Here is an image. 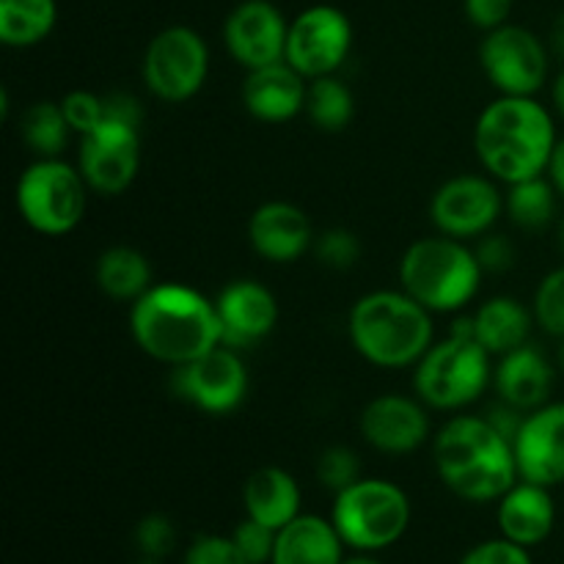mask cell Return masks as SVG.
Here are the masks:
<instances>
[{
	"mask_svg": "<svg viewBox=\"0 0 564 564\" xmlns=\"http://www.w3.org/2000/svg\"><path fill=\"white\" fill-rule=\"evenodd\" d=\"M130 330L149 358L182 367L220 345L215 301L185 284H154L132 303Z\"/></svg>",
	"mask_w": 564,
	"mask_h": 564,
	"instance_id": "obj_1",
	"label": "cell"
},
{
	"mask_svg": "<svg viewBox=\"0 0 564 564\" xmlns=\"http://www.w3.org/2000/svg\"><path fill=\"white\" fill-rule=\"evenodd\" d=\"M556 143L554 116L534 97L501 94L479 113L474 127L479 163L507 185L549 174Z\"/></svg>",
	"mask_w": 564,
	"mask_h": 564,
	"instance_id": "obj_2",
	"label": "cell"
},
{
	"mask_svg": "<svg viewBox=\"0 0 564 564\" xmlns=\"http://www.w3.org/2000/svg\"><path fill=\"white\" fill-rule=\"evenodd\" d=\"M433 455L446 488L474 505L499 501L521 479L512 441L488 416L449 419L435 435Z\"/></svg>",
	"mask_w": 564,
	"mask_h": 564,
	"instance_id": "obj_3",
	"label": "cell"
},
{
	"mask_svg": "<svg viewBox=\"0 0 564 564\" xmlns=\"http://www.w3.org/2000/svg\"><path fill=\"white\" fill-rule=\"evenodd\" d=\"M350 339L375 367H416L435 345L433 312L405 290L369 292L358 297L350 312Z\"/></svg>",
	"mask_w": 564,
	"mask_h": 564,
	"instance_id": "obj_4",
	"label": "cell"
},
{
	"mask_svg": "<svg viewBox=\"0 0 564 564\" xmlns=\"http://www.w3.org/2000/svg\"><path fill=\"white\" fill-rule=\"evenodd\" d=\"M482 264L457 237H424L408 246L400 262L402 290L433 314H449L477 297Z\"/></svg>",
	"mask_w": 564,
	"mask_h": 564,
	"instance_id": "obj_5",
	"label": "cell"
},
{
	"mask_svg": "<svg viewBox=\"0 0 564 564\" xmlns=\"http://www.w3.org/2000/svg\"><path fill=\"white\" fill-rule=\"evenodd\" d=\"M494 378L490 352L474 336L471 319H463L449 336L435 341L416 364L413 389L419 400L435 411H460L479 400Z\"/></svg>",
	"mask_w": 564,
	"mask_h": 564,
	"instance_id": "obj_6",
	"label": "cell"
},
{
	"mask_svg": "<svg viewBox=\"0 0 564 564\" xmlns=\"http://www.w3.org/2000/svg\"><path fill=\"white\" fill-rule=\"evenodd\" d=\"M336 532L347 549L358 554H378L400 543L411 527V499L389 479L361 477L339 490L330 510Z\"/></svg>",
	"mask_w": 564,
	"mask_h": 564,
	"instance_id": "obj_7",
	"label": "cell"
},
{
	"mask_svg": "<svg viewBox=\"0 0 564 564\" xmlns=\"http://www.w3.org/2000/svg\"><path fill=\"white\" fill-rule=\"evenodd\" d=\"M88 191L91 187L77 165L61 158H39L17 182V209L39 235H69L86 215Z\"/></svg>",
	"mask_w": 564,
	"mask_h": 564,
	"instance_id": "obj_8",
	"label": "cell"
},
{
	"mask_svg": "<svg viewBox=\"0 0 564 564\" xmlns=\"http://www.w3.org/2000/svg\"><path fill=\"white\" fill-rule=\"evenodd\" d=\"M143 83L163 102H187L202 91L209 72V50L202 33L171 25L149 42L143 53Z\"/></svg>",
	"mask_w": 564,
	"mask_h": 564,
	"instance_id": "obj_9",
	"label": "cell"
},
{
	"mask_svg": "<svg viewBox=\"0 0 564 564\" xmlns=\"http://www.w3.org/2000/svg\"><path fill=\"white\" fill-rule=\"evenodd\" d=\"M479 64L507 97H534L549 80V47L538 33L510 22L488 31L479 47Z\"/></svg>",
	"mask_w": 564,
	"mask_h": 564,
	"instance_id": "obj_10",
	"label": "cell"
},
{
	"mask_svg": "<svg viewBox=\"0 0 564 564\" xmlns=\"http://www.w3.org/2000/svg\"><path fill=\"white\" fill-rule=\"evenodd\" d=\"M352 50V25L336 6H312L290 22L286 64L306 80L336 75Z\"/></svg>",
	"mask_w": 564,
	"mask_h": 564,
	"instance_id": "obj_11",
	"label": "cell"
},
{
	"mask_svg": "<svg viewBox=\"0 0 564 564\" xmlns=\"http://www.w3.org/2000/svg\"><path fill=\"white\" fill-rule=\"evenodd\" d=\"M77 169L94 193L119 196L135 182L141 169V138L138 124L105 119L91 132L80 135Z\"/></svg>",
	"mask_w": 564,
	"mask_h": 564,
	"instance_id": "obj_12",
	"label": "cell"
},
{
	"mask_svg": "<svg viewBox=\"0 0 564 564\" xmlns=\"http://www.w3.org/2000/svg\"><path fill=\"white\" fill-rule=\"evenodd\" d=\"M171 386H174L176 397L196 405L198 411L226 416L246 400L248 369L242 364L240 350L218 345L196 361L176 367Z\"/></svg>",
	"mask_w": 564,
	"mask_h": 564,
	"instance_id": "obj_13",
	"label": "cell"
},
{
	"mask_svg": "<svg viewBox=\"0 0 564 564\" xmlns=\"http://www.w3.org/2000/svg\"><path fill=\"white\" fill-rule=\"evenodd\" d=\"M505 209V196L488 176L460 174L446 180L430 202L435 229L457 240H474L494 229Z\"/></svg>",
	"mask_w": 564,
	"mask_h": 564,
	"instance_id": "obj_14",
	"label": "cell"
},
{
	"mask_svg": "<svg viewBox=\"0 0 564 564\" xmlns=\"http://www.w3.org/2000/svg\"><path fill=\"white\" fill-rule=\"evenodd\" d=\"M290 22L270 0H242L224 25L226 50L248 72L286 61Z\"/></svg>",
	"mask_w": 564,
	"mask_h": 564,
	"instance_id": "obj_15",
	"label": "cell"
},
{
	"mask_svg": "<svg viewBox=\"0 0 564 564\" xmlns=\"http://www.w3.org/2000/svg\"><path fill=\"white\" fill-rule=\"evenodd\" d=\"M220 317V345L231 350H248L273 334L279 323V303L264 284L253 279H237L215 297Z\"/></svg>",
	"mask_w": 564,
	"mask_h": 564,
	"instance_id": "obj_16",
	"label": "cell"
},
{
	"mask_svg": "<svg viewBox=\"0 0 564 564\" xmlns=\"http://www.w3.org/2000/svg\"><path fill=\"white\" fill-rule=\"evenodd\" d=\"M518 474L527 482L556 488L564 482V402H545L527 413L516 441Z\"/></svg>",
	"mask_w": 564,
	"mask_h": 564,
	"instance_id": "obj_17",
	"label": "cell"
},
{
	"mask_svg": "<svg viewBox=\"0 0 564 564\" xmlns=\"http://www.w3.org/2000/svg\"><path fill=\"white\" fill-rule=\"evenodd\" d=\"M361 435L383 455H411L430 435L424 402L402 394L375 397L361 411Z\"/></svg>",
	"mask_w": 564,
	"mask_h": 564,
	"instance_id": "obj_18",
	"label": "cell"
},
{
	"mask_svg": "<svg viewBox=\"0 0 564 564\" xmlns=\"http://www.w3.org/2000/svg\"><path fill=\"white\" fill-rule=\"evenodd\" d=\"M248 240L268 262L290 264L314 246V229L308 215L295 204L268 202L253 209L248 220Z\"/></svg>",
	"mask_w": 564,
	"mask_h": 564,
	"instance_id": "obj_19",
	"label": "cell"
},
{
	"mask_svg": "<svg viewBox=\"0 0 564 564\" xmlns=\"http://www.w3.org/2000/svg\"><path fill=\"white\" fill-rule=\"evenodd\" d=\"M306 77L286 61L251 69L246 75V83H242V105H246V110L253 119L270 121V124L295 119L301 110H306Z\"/></svg>",
	"mask_w": 564,
	"mask_h": 564,
	"instance_id": "obj_20",
	"label": "cell"
},
{
	"mask_svg": "<svg viewBox=\"0 0 564 564\" xmlns=\"http://www.w3.org/2000/svg\"><path fill=\"white\" fill-rule=\"evenodd\" d=\"M496 523L501 538L534 549L545 543L556 527V505L551 488L518 479L499 501H496Z\"/></svg>",
	"mask_w": 564,
	"mask_h": 564,
	"instance_id": "obj_21",
	"label": "cell"
},
{
	"mask_svg": "<svg viewBox=\"0 0 564 564\" xmlns=\"http://www.w3.org/2000/svg\"><path fill=\"white\" fill-rule=\"evenodd\" d=\"M494 383L501 402L523 413H532L549 402L554 369L538 347L523 345L499 356V367L494 369Z\"/></svg>",
	"mask_w": 564,
	"mask_h": 564,
	"instance_id": "obj_22",
	"label": "cell"
},
{
	"mask_svg": "<svg viewBox=\"0 0 564 564\" xmlns=\"http://www.w3.org/2000/svg\"><path fill=\"white\" fill-rule=\"evenodd\" d=\"M345 549V540L339 538L330 518L301 512L295 521L279 529L270 564H341Z\"/></svg>",
	"mask_w": 564,
	"mask_h": 564,
	"instance_id": "obj_23",
	"label": "cell"
},
{
	"mask_svg": "<svg viewBox=\"0 0 564 564\" xmlns=\"http://www.w3.org/2000/svg\"><path fill=\"white\" fill-rule=\"evenodd\" d=\"M246 516L270 529H284L301 516V488L295 477L279 466L257 468L242 488Z\"/></svg>",
	"mask_w": 564,
	"mask_h": 564,
	"instance_id": "obj_24",
	"label": "cell"
},
{
	"mask_svg": "<svg viewBox=\"0 0 564 564\" xmlns=\"http://www.w3.org/2000/svg\"><path fill=\"white\" fill-rule=\"evenodd\" d=\"M532 323L534 312H529L521 301L507 295L485 301L471 317L474 336L482 341L490 356H505V352L529 345Z\"/></svg>",
	"mask_w": 564,
	"mask_h": 564,
	"instance_id": "obj_25",
	"label": "cell"
},
{
	"mask_svg": "<svg viewBox=\"0 0 564 564\" xmlns=\"http://www.w3.org/2000/svg\"><path fill=\"white\" fill-rule=\"evenodd\" d=\"M97 284L113 301H132L152 290V264L138 248L113 246L99 253Z\"/></svg>",
	"mask_w": 564,
	"mask_h": 564,
	"instance_id": "obj_26",
	"label": "cell"
},
{
	"mask_svg": "<svg viewBox=\"0 0 564 564\" xmlns=\"http://www.w3.org/2000/svg\"><path fill=\"white\" fill-rule=\"evenodd\" d=\"M55 20V0H0V42L6 47H33L53 33Z\"/></svg>",
	"mask_w": 564,
	"mask_h": 564,
	"instance_id": "obj_27",
	"label": "cell"
},
{
	"mask_svg": "<svg viewBox=\"0 0 564 564\" xmlns=\"http://www.w3.org/2000/svg\"><path fill=\"white\" fill-rule=\"evenodd\" d=\"M556 198H560V191L554 187L551 176H532V180L510 185L505 209L516 226L527 231H540L554 220Z\"/></svg>",
	"mask_w": 564,
	"mask_h": 564,
	"instance_id": "obj_28",
	"label": "cell"
},
{
	"mask_svg": "<svg viewBox=\"0 0 564 564\" xmlns=\"http://www.w3.org/2000/svg\"><path fill=\"white\" fill-rule=\"evenodd\" d=\"M306 113L319 130L341 132L356 116V97L339 77H317L308 80Z\"/></svg>",
	"mask_w": 564,
	"mask_h": 564,
	"instance_id": "obj_29",
	"label": "cell"
},
{
	"mask_svg": "<svg viewBox=\"0 0 564 564\" xmlns=\"http://www.w3.org/2000/svg\"><path fill=\"white\" fill-rule=\"evenodd\" d=\"M22 141L39 154V158H61L69 143V121H66L61 102H36L22 113Z\"/></svg>",
	"mask_w": 564,
	"mask_h": 564,
	"instance_id": "obj_30",
	"label": "cell"
},
{
	"mask_svg": "<svg viewBox=\"0 0 564 564\" xmlns=\"http://www.w3.org/2000/svg\"><path fill=\"white\" fill-rule=\"evenodd\" d=\"M534 319L549 330L551 336L564 339V264L551 270L543 281H540L538 292H534Z\"/></svg>",
	"mask_w": 564,
	"mask_h": 564,
	"instance_id": "obj_31",
	"label": "cell"
},
{
	"mask_svg": "<svg viewBox=\"0 0 564 564\" xmlns=\"http://www.w3.org/2000/svg\"><path fill=\"white\" fill-rule=\"evenodd\" d=\"M317 479L323 482V488L339 494L361 479V460L347 446H328L317 460Z\"/></svg>",
	"mask_w": 564,
	"mask_h": 564,
	"instance_id": "obj_32",
	"label": "cell"
},
{
	"mask_svg": "<svg viewBox=\"0 0 564 564\" xmlns=\"http://www.w3.org/2000/svg\"><path fill=\"white\" fill-rule=\"evenodd\" d=\"M132 538H135L141 556H147V560L163 562L176 549L174 521L169 516H160V512H149L147 518H141Z\"/></svg>",
	"mask_w": 564,
	"mask_h": 564,
	"instance_id": "obj_33",
	"label": "cell"
},
{
	"mask_svg": "<svg viewBox=\"0 0 564 564\" xmlns=\"http://www.w3.org/2000/svg\"><path fill=\"white\" fill-rule=\"evenodd\" d=\"M231 543L237 545L240 556L248 564H270L273 562V551H275V538L279 532L264 523L253 521V518L246 516V521H240L235 527V532L229 534Z\"/></svg>",
	"mask_w": 564,
	"mask_h": 564,
	"instance_id": "obj_34",
	"label": "cell"
},
{
	"mask_svg": "<svg viewBox=\"0 0 564 564\" xmlns=\"http://www.w3.org/2000/svg\"><path fill=\"white\" fill-rule=\"evenodd\" d=\"M317 259L330 270H350L361 259V240L347 229H328L314 240Z\"/></svg>",
	"mask_w": 564,
	"mask_h": 564,
	"instance_id": "obj_35",
	"label": "cell"
},
{
	"mask_svg": "<svg viewBox=\"0 0 564 564\" xmlns=\"http://www.w3.org/2000/svg\"><path fill=\"white\" fill-rule=\"evenodd\" d=\"M61 108H64V116L66 121H69L72 132H77V135H86V132H91L94 127H99L108 119L105 97L83 91V88L66 94V97L61 99Z\"/></svg>",
	"mask_w": 564,
	"mask_h": 564,
	"instance_id": "obj_36",
	"label": "cell"
},
{
	"mask_svg": "<svg viewBox=\"0 0 564 564\" xmlns=\"http://www.w3.org/2000/svg\"><path fill=\"white\" fill-rule=\"evenodd\" d=\"M182 564H248L231 543V538L224 534H198L185 551Z\"/></svg>",
	"mask_w": 564,
	"mask_h": 564,
	"instance_id": "obj_37",
	"label": "cell"
},
{
	"mask_svg": "<svg viewBox=\"0 0 564 564\" xmlns=\"http://www.w3.org/2000/svg\"><path fill=\"white\" fill-rule=\"evenodd\" d=\"M460 564H534L529 556V549L512 543L507 538L485 540V543L474 545L471 551H466Z\"/></svg>",
	"mask_w": 564,
	"mask_h": 564,
	"instance_id": "obj_38",
	"label": "cell"
},
{
	"mask_svg": "<svg viewBox=\"0 0 564 564\" xmlns=\"http://www.w3.org/2000/svg\"><path fill=\"white\" fill-rule=\"evenodd\" d=\"M474 253H477L485 273H505V270H510L516 264V246L505 235H490V231L482 235L477 248H474Z\"/></svg>",
	"mask_w": 564,
	"mask_h": 564,
	"instance_id": "obj_39",
	"label": "cell"
},
{
	"mask_svg": "<svg viewBox=\"0 0 564 564\" xmlns=\"http://www.w3.org/2000/svg\"><path fill=\"white\" fill-rule=\"evenodd\" d=\"M466 17L482 31H496L507 25L512 11V0H463Z\"/></svg>",
	"mask_w": 564,
	"mask_h": 564,
	"instance_id": "obj_40",
	"label": "cell"
},
{
	"mask_svg": "<svg viewBox=\"0 0 564 564\" xmlns=\"http://www.w3.org/2000/svg\"><path fill=\"white\" fill-rule=\"evenodd\" d=\"M549 176L551 182H554L556 191H560V196L564 198V138H560V143H556L554 158H551L549 165Z\"/></svg>",
	"mask_w": 564,
	"mask_h": 564,
	"instance_id": "obj_41",
	"label": "cell"
},
{
	"mask_svg": "<svg viewBox=\"0 0 564 564\" xmlns=\"http://www.w3.org/2000/svg\"><path fill=\"white\" fill-rule=\"evenodd\" d=\"M551 47H554V53L560 58H564V11L556 17L554 25H551Z\"/></svg>",
	"mask_w": 564,
	"mask_h": 564,
	"instance_id": "obj_42",
	"label": "cell"
},
{
	"mask_svg": "<svg viewBox=\"0 0 564 564\" xmlns=\"http://www.w3.org/2000/svg\"><path fill=\"white\" fill-rule=\"evenodd\" d=\"M554 105L560 110V116L564 119V72L554 80Z\"/></svg>",
	"mask_w": 564,
	"mask_h": 564,
	"instance_id": "obj_43",
	"label": "cell"
},
{
	"mask_svg": "<svg viewBox=\"0 0 564 564\" xmlns=\"http://www.w3.org/2000/svg\"><path fill=\"white\" fill-rule=\"evenodd\" d=\"M341 564H383V562L375 560L372 554H358V556H352V560H345Z\"/></svg>",
	"mask_w": 564,
	"mask_h": 564,
	"instance_id": "obj_44",
	"label": "cell"
},
{
	"mask_svg": "<svg viewBox=\"0 0 564 564\" xmlns=\"http://www.w3.org/2000/svg\"><path fill=\"white\" fill-rule=\"evenodd\" d=\"M132 564H163V562H160V560H147V556H141V560L132 562Z\"/></svg>",
	"mask_w": 564,
	"mask_h": 564,
	"instance_id": "obj_45",
	"label": "cell"
},
{
	"mask_svg": "<svg viewBox=\"0 0 564 564\" xmlns=\"http://www.w3.org/2000/svg\"><path fill=\"white\" fill-rule=\"evenodd\" d=\"M560 361H562V367H564V341H562V350H560Z\"/></svg>",
	"mask_w": 564,
	"mask_h": 564,
	"instance_id": "obj_46",
	"label": "cell"
},
{
	"mask_svg": "<svg viewBox=\"0 0 564 564\" xmlns=\"http://www.w3.org/2000/svg\"><path fill=\"white\" fill-rule=\"evenodd\" d=\"M560 235H562V251H564V220H562V231H560Z\"/></svg>",
	"mask_w": 564,
	"mask_h": 564,
	"instance_id": "obj_47",
	"label": "cell"
}]
</instances>
